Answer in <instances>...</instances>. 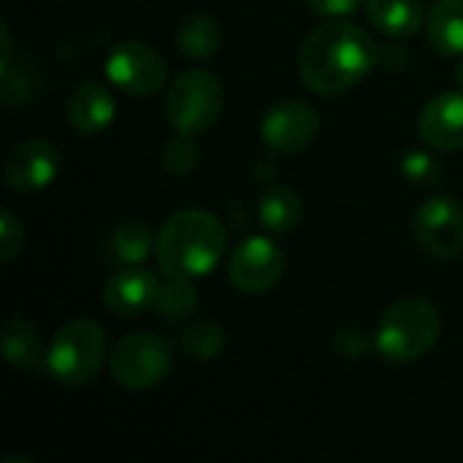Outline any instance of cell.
<instances>
[{"mask_svg": "<svg viewBox=\"0 0 463 463\" xmlns=\"http://www.w3.org/2000/svg\"><path fill=\"white\" fill-rule=\"evenodd\" d=\"M380 65V46L353 22L331 19L315 27L298 52L301 81L317 95H345Z\"/></svg>", "mask_w": 463, "mask_h": 463, "instance_id": "1", "label": "cell"}, {"mask_svg": "<svg viewBox=\"0 0 463 463\" xmlns=\"http://www.w3.org/2000/svg\"><path fill=\"white\" fill-rule=\"evenodd\" d=\"M225 244L228 233L217 214L206 209H182L160 225L155 260L165 277L198 279L212 274L225 255Z\"/></svg>", "mask_w": 463, "mask_h": 463, "instance_id": "2", "label": "cell"}, {"mask_svg": "<svg viewBox=\"0 0 463 463\" xmlns=\"http://www.w3.org/2000/svg\"><path fill=\"white\" fill-rule=\"evenodd\" d=\"M442 334L439 309L426 298H399L385 309L374 331L377 353L396 366L415 364L429 355Z\"/></svg>", "mask_w": 463, "mask_h": 463, "instance_id": "3", "label": "cell"}, {"mask_svg": "<svg viewBox=\"0 0 463 463\" xmlns=\"http://www.w3.org/2000/svg\"><path fill=\"white\" fill-rule=\"evenodd\" d=\"M106 361V334L95 320H71L65 323L49 350H46V374L60 385H87L98 377Z\"/></svg>", "mask_w": 463, "mask_h": 463, "instance_id": "4", "label": "cell"}, {"mask_svg": "<svg viewBox=\"0 0 463 463\" xmlns=\"http://www.w3.org/2000/svg\"><path fill=\"white\" fill-rule=\"evenodd\" d=\"M222 81L212 71L179 73L165 95V114L176 133H206L222 114Z\"/></svg>", "mask_w": 463, "mask_h": 463, "instance_id": "5", "label": "cell"}, {"mask_svg": "<svg viewBox=\"0 0 463 463\" xmlns=\"http://www.w3.org/2000/svg\"><path fill=\"white\" fill-rule=\"evenodd\" d=\"M174 364L171 345L163 336L138 331L117 342L109 355V369L114 380L130 391H146L160 385Z\"/></svg>", "mask_w": 463, "mask_h": 463, "instance_id": "6", "label": "cell"}, {"mask_svg": "<svg viewBox=\"0 0 463 463\" xmlns=\"http://www.w3.org/2000/svg\"><path fill=\"white\" fill-rule=\"evenodd\" d=\"M103 71L119 92L133 95V98L155 95L168 79L165 57L152 43H144V41L114 43L111 52L106 54Z\"/></svg>", "mask_w": 463, "mask_h": 463, "instance_id": "7", "label": "cell"}, {"mask_svg": "<svg viewBox=\"0 0 463 463\" xmlns=\"http://www.w3.org/2000/svg\"><path fill=\"white\" fill-rule=\"evenodd\" d=\"M288 258L282 247L269 236L244 239L228 258V279L236 290L247 296H260L274 290L285 277Z\"/></svg>", "mask_w": 463, "mask_h": 463, "instance_id": "8", "label": "cell"}, {"mask_svg": "<svg viewBox=\"0 0 463 463\" xmlns=\"http://www.w3.org/2000/svg\"><path fill=\"white\" fill-rule=\"evenodd\" d=\"M412 233L429 255L439 260L458 258L463 255V206L448 195L423 201L412 214Z\"/></svg>", "mask_w": 463, "mask_h": 463, "instance_id": "9", "label": "cell"}, {"mask_svg": "<svg viewBox=\"0 0 463 463\" xmlns=\"http://www.w3.org/2000/svg\"><path fill=\"white\" fill-rule=\"evenodd\" d=\"M320 133V114L315 106L298 98H288L274 103L263 122H260V136L263 144L277 152V155H298L307 146L315 144Z\"/></svg>", "mask_w": 463, "mask_h": 463, "instance_id": "10", "label": "cell"}, {"mask_svg": "<svg viewBox=\"0 0 463 463\" xmlns=\"http://www.w3.org/2000/svg\"><path fill=\"white\" fill-rule=\"evenodd\" d=\"M60 168L62 157L46 138H24L14 144L3 163L5 182L16 193H38L49 187L60 176Z\"/></svg>", "mask_w": 463, "mask_h": 463, "instance_id": "11", "label": "cell"}, {"mask_svg": "<svg viewBox=\"0 0 463 463\" xmlns=\"http://www.w3.org/2000/svg\"><path fill=\"white\" fill-rule=\"evenodd\" d=\"M160 293L157 277L146 266H122L103 285V304L119 317H133L155 307Z\"/></svg>", "mask_w": 463, "mask_h": 463, "instance_id": "12", "label": "cell"}, {"mask_svg": "<svg viewBox=\"0 0 463 463\" xmlns=\"http://www.w3.org/2000/svg\"><path fill=\"white\" fill-rule=\"evenodd\" d=\"M418 130L420 138L439 152L463 149V90L431 98L418 117Z\"/></svg>", "mask_w": 463, "mask_h": 463, "instance_id": "13", "label": "cell"}, {"mask_svg": "<svg viewBox=\"0 0 463 463\" xmlns=\"http://www.w3.org/2000/svg\"><path fill=\"white\" fill-rule=\"evenodd\" d=\"M117 114V100L111 90L100 81H81L71 90L65 100V117L73 130L81 136H98L103 133Z\"/></svg>", "mask_w": 463, "mask_h": 463, "instance_id": "14", "label": "cell"}, {"mask_svg": "<svg viewBox=\"0 0 463 463\" xmlns=\"http://www.w3.org/2000/svg\"><path fill=\"white\" fill-rule=\"evenodd\" d=\"M0 345H3V358H5V364H11L14 369L30 372V374L46 372V353H43V347H41V339H38L35 328H33L24 317L11 315V317L3 323Z\"/></svg>", "mask_w": 463, "mask_h": 463, "instance_id": "15", "label": "cell"}, {"mask_svg": "<svg viewBox=\"0 0 463 463\" xmlns=\"http://www.w3.org/2000/svg\"><path fill=\"white\" fill-rule=\"evenodd\" d=\"M369 19L391 38H410L426 22L423 0H369Z\"/></svg>", "mask_w": 463, "mask_h": 463, "instance_id": "16", "label": "cell"}, {"mask_svg": "<svg viewBox=\"0 0 463 463\" xmlns=\"http://www.w3.org/2000/svg\"><path fill=\"white\" fill-rule=\"evenodd\" d=\"M258 217L266 231L271 233H290L304 220V203L296 190L285 184H271L260 193L258 201Z\"/></svg>", "mask_w": 463, "mask_h": 463, "instance_id": "17", "label": "cell"}, {"mask_svg": "<svg viewBox=\"0 0 463 463\" xmlns=\"http://www.w3.org/2000/svg\"><path fill=\"white\" fill-rule=\"evenodd\" d=\"M431 46L445 57H463V0H437L426 16Z\"/></svg>", "mask_w": 463, "mask_h": 463, "instance_id": "18", "label": "cell"}, {"mask_svg": "<svg viewBox=\"0 0 463 463\" xmlns=\"http://www.w3.org/2000/svg\"><path fill=\"white\" fill-rule=\"evenodd\" d=\"M157 236L141 220L119 222L109 239V250L119 266H144V260L155 252Z\"/></svg>", "mask_w": 463, "mask_h": 463, "instance_id": "19", "label": "cell"}, {"mask_svg": "<svg viewBox=\"0 0 463 463\" xmlns=\"http://www.w3.org/2000/svg\"><path fill=\"white\" fill-rule=\"evenodd\" d=\"M176 43H179V52L190 60H209L217 54L220 43H222V30L217 24V19L206 16V14H198V16H190L179 33H176Z\"/></svg>", "mask_w": 463, "mask_h": 463, "instance_id": "20", "label": "cell"}, {"mask_svg": "<svg viewBox=\"0 0 463 463\" xmlns=\"http://www.w3.org/2000/svg\"><path fill=\"white\" fill-rule=\"evenodd\" d=\"M179 345L195 361H214L225 350V328L214 320H198L182 331Z\"/></svg>", "mask_w": 463, "mask_h": 463, "instance_id": "21", "label": "cell"}, {"mask_svg": "<svg viewBox=\"0 0 463 463\" xmlns=\"http://www.w3.org/2000/svg\"><path fill=\"white\" fill-rule=\"evenodd\" d=\"M198 307V293L193 288V279H182V277H168L165 285H160L155 309L163 320L176 323L193 315V309Z\"/></svg>", "mask_w": 463, "mask_h": 463, "instance_id": "22", "label": "cell"}, {"mask_svg": "<svg viewBox=\"0 0 463 463\" xmlns=\"http://www.w3.org/2000/svg\"><path fill=\"white\" fill-rule=\"evenodd\" d=\"M160 163H163L168 176H190L201 163V146L193 141V136L179 133L176 138H171L163 146Z\"/></svg>", "mask_w": 463, "mask_h": 463, "instance_id": "23", "label": "cell"}, {"mask_svg": "<svg viewBox=\"0 0 463 463\" xmlns=\"http://www.w3.org/2000/svg\"><path fill=\"white\" fill-rule=\"evenodd\" d=\"M402 174L407 182H412L418 187H437L445 182L442 165L429 152H420V149H412L402 157Z\"/></svg>", "mask_w": 463, "mask_h": 463, "instance_id": "24", "label": "cell"}, {"mask_svg": "<svg viewBox=\"0 0 463 463\" xmlns=\"http://www.w3.org/2000/svg\"><path fill=\"white\" fill-rule=\"evenodd\" d=\"M24 247V228L22 222L16 220V214L11 212H3L0 214V260L8 263L14 260Z\"/></svg>", "mask_w": 463, "mask_h": 463, "instance_id": "25", "label": "cell"}, {"mask_svg": "<svg viewBox=\"0 0 463 463\" xmlns=\"http://www.w3.org/2000/svg\"><path fill=\"white\" fill-rule=\"evenodd\" d=\"M361 3L364 0H307L312 14L331 16V19H345V16L355 14L361 8Z\"/></svg>", "mask_w": 463, "mask_h": 463, "instance_id": "26", "label": "cell"}, {"mask_svg": "<svg viewBox=\"0 0 463 463\" xmlns=\"http://www.w3.org/2000/svg\"><path fill=\"white\" fill-rule=\"evenodd\" d=\"M369 339L364 336V331L361 328H347V331H342L339 336H336V350L342 353V355H347V358H361L366 350H369Z\"/></svg>", "mask_w": 463, "mask_h": 463, "instance_id": "27", "label": "cell"}, {"mask_svg": "<svg viewBox=\"0 0 463 463\" xmlns=\"http://www.w3.org/2000/svg\"><path fill=\"white\" fill-rule=\"evenodd\" d=\"M0 41H3V52H0V73H5L11 68L14 60V38H11V27L5 22H0Z\"/></svg>", "mask_w": 463, "mask_h": 463, "instance_id": "28", "label": "cell"}, {"mask_svg": "<svg viewBox=\"0 0 463 463\" xmlns=\"http://www.w3.org/2000/svg\"><path fill=\"white\" fill-rule=\"evenodd\" d=\"M456 84H458V90H463V57L461 62H458V68H456Z\"/></svg>", "mask_w": 463, "mask_h": 463, "instance_id": "29", "label": "cell"}]
</instances>
